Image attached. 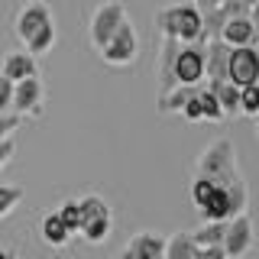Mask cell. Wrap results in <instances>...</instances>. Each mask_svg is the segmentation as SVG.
Masks as SVG:
<instances>
[{"instance_id": "cell-29", "label": "cell", "mask_w": 259, "mask_h": 259, "mask_svg": "<svg viewBox=\"0 0 259 259\" xmlns=\"http://www.w3.org/2000/svg\"><path fill=\"white\" fill-rule=\"evenodd\" d=\"M10 104H13V81L0 75V113L10 110Z\"/></svg>"}, {"instance_id": "cell-34", "label": "cell", "mask_w": 259, "mask_h": 259, "mask_svg": "<svg viewBox=\"0 0 259 259\" xmlns=\"http://www.w3.org/2000/svg\"><path fill=\"white\" fill-rule=\"evenodd\" d=\"M0 259H13V256H10V249H0Z\"/></svg>"}, {"instance_id": "cell-8", "label": "cell", "mask_w": 259, "mask_h": 259, "mask_svg": "<svg viewBox=\"0 0 259 259\" xmlns=\"http://www.w3.org/2000/svg\"><path fill=\"white\" fill-rule=\"evenodd\" d=\"M175 81L178 84H191L198 88L204 81V49L198 46H182L175 55Z\"/></svg>"}, {"instance_id": "cell-27", "label": "cell", "mask_w": 259, "mask_h": 259, "mask_svg": "<svg viewBox=\"0 0 259 259\" xmlns=\"http://www.w3.org/2000/svg\"><path fill=\"white\" fill-rule=\"evenodd\" d=\"M182 117L188 120V123H201V120H204V113H201V101H198V88H194V94L188 97V101H185Z\"/></svg>"}, {"instance_id": "cell-33", "label": "cell", "mask_w": 259, "mask_h": 259, "mask_svg": "<svg viewBox=\"0 0 259 259\" xmlns=\"http://www.w3.org/2000/svg\"><path fill=\"white\" fill-rule=\"evenodd\" d=\"M249 20H253V29H256V36H259V0L249 7Z\"/></svg>"}, {"instance_id": "cell-3", "label": "cell", "mask_w": 259, "mask_h": 259, "mask_svg": "<svg viewBox=\"0 0 259 259\" xmlns=\"http://www.w3.org/2000/svg\"><path fill=\"white\" fill-rule=\"evenodd\" d=\"M126 20V7L120 0H104V4L94 7L91 13V26H88V36H91V46L101 52L104 46L110 42V36L117 32V26Z\"/></svg>"}, {"instance_id": "cell-35", "label": "cell", "mask_w": 259, "mask_h": 259, "mask_svg": "<svg viewBox=\"0 0 259 259\" xmlns=\"http://www.w3.org/2000/svg\"><path fill=\"white\" fill-rule=\"evenodd\" d=\"M256 4V0H243V7H246V10H249V7H253Z\"/></svg>"}, {"instance_id": "cell-4", "label": "cell", "mask_w": 259, "mask_h": 259, "mask_svg": "<svg viewBox=\"0 0 259 259\" xmlns=\"http://www.w3.org/2000/svg\"><path fill=\"white\" fill-rule=\"evenodd\" d=\"M140 55V32L130 23V16L117 26V32L110 36V42L101 49V59L107 65H133Z\"/></svg>"}, {"instance_id": "cell-15", "label": "cell", "mask_w": 259, "mask_h": 259, "mask_svg": "<svg viewBox=\"0 0 259 259\" xmlns=\"http://www.w3.org/2000/svg\"><path fill=\"white\" fill-rule=\"evenodd\" d=\"M207 91H214L217 104H221L224 117H233V113H240V88L233 84V81H207Z\"/></svg>"}, {"instance_id": "cell-9", "label": "cell", "mask_w": 259, "mask_h": 259, "mask_svg": "<svg viewBox=\"0 0 259 259\" xmlns=\"http://www.w3.org/2000/svg\"><path fill=\"white\" fill-rule=\"evenodd\" d=\"M10 107L20 113V117H39V113H42V81H39L36 75L16 81Z\"/></svg>"}, {"instance_id": "cell-10", "label": "cell", "mask_w": 259, "mask_h": 259, "mask_svg": "<svg viewBox=\"0 0 259 259\" xmlns=\"http://www.w3.org/2000/svg\"><path fill=\"white\" fill-rule=\"evenodd\" d=\"M227 62H230V46L224 39H207L204 49V78L207 81H224L227 78Z\"/></svg>"}, {"instance_id": "cell-30", "label": "cell", "mask_w": 259, "mask_h": 259, "mask_svg": "<svg viewBox=\"0 0 259 259\" xmlns=\"http://www.w3.org/2000/svg\"><path fill=\"white\" fill-rule=\"evenodd\" d=\"M13 152H16V143L10 140V136H7V140H0V168L13 159Z\"/></svg>"}, {"instance_id": "cell-32", "label": "cell", "mask_w": 259, "mask_h": 259, "mask_svg": "<svg viewBox=\"0 0 259 259\" xmlns=\"http://www.w3.org/2000/svg\"><path fill=\"white\" fill-rule=\"evenodd\" d=\"M191 4H194V7H198V10H201V13H204V10H210V7H221V4H224V0H191Z\"/></svg>"}, {"instance_id": "cell-13", "label": "cell", "mask_w": 259, "mask_h": 259, "mask_svg": "<svg viewBox=\"0 0 259 259\" xmlns=\"http://www.w3.org/2000/svg\"><path fill=\"white\" fill-rule=\"evenodd\" d=\"M221 39L227 46H253L256 42V29L249 16H230L221 29Z\"/></svg>"}, {"instance_id": "cell-11", "label": "cell", "mask_w": 259, "mask_h": 259, "mask_svg": "<svg viewBox=\"0 0 259 259\" xmlns=\"http://www.w3.org/2000/svg\"><path fill=\"white\" fill-rule=\"evenodd\" d=\"M178 49H182V42L178 39H168V36H162V49H159V91L156 94H165V91H172V88L178 84L175 81V55H178Z\"/></svg>"}, {"instance_id": "cell-18", "label": "cell", "mask_w": 259, "mask_h": 259, "mask_svg": "<svg viewBox=\"0 0 259 259\" xmlns=\"http://www.w3.org/2000/svg\"><path fill=\"white\" fill-rule=\"evenodd\" d=\"M191 94H194V88H191V84H175L172 91L159 94L156 107H159V113H182V107H185V101H188Z\"/></svg>"}, {"instance_id": "cell-1", "label": "cell", "mask_w": 259, "mask_h": 259, "mask_svg": "<svg viewBox=\"0 0 259 259\" xmlns=\"http://www.w3.org/2000/svg\"><path fill=\"white\" fill-rule=\"evenodd\" d=\"M159 36L178 39V42H204V20L194 4H168L156 13Z\"/></svg>"}, {"instance_id": "cell-2", "label": "cell", "mask_w": 259, "mask_h": 259, "mask_svg": "<svg viewBox=\"0 0 259 259\" xmlns=\"http://www.w3.org/2000/svg\"><path fill=\"white\" fill-rule=\"evenodd\" d=\"M194 172L210 178V182H217V185H233V182L243 178L240 165H237V149H233V143L227 140V136L214 140L204 152H201L198 162H194Z\"/></svg>"}, {"instance_id": "cell-5", "label": "cell", "mask_w": 259, "mask_h": 259, "mask_svg": "<svg viewBox=\"0 0 259 259\" xmlns=\"http://www.w3.org/2000/svg\"><path fill=\"white\" fill-rule=\"evenodd\" d=\"M227 81H233L237 88L259 84V52H256L253 46H230Z\"/></svg>"}, {"instance_id": "cell-7", "label": "cell", "mask_w": 259, "mask_h": 259, "mask_svg": "<svg viewBox=\"0 0 259 259\" xmlns=\"http://www.w3.org/2000/svg\"><path fill=\"white\" fill-rule=\"evenodd\" d=\"M46 23H52V10H49L42 0H29V4H23V7H20V13H16V20H13V32H16V39L26 46L29 39L46 26Z\"/></svg>"}, {"instance_id": "cell-26", "label": "cell", "mask_w": 259, "mask_h": 259, "mask_svg": "<svg viewBox=\"0 0 259 259\" xmlns=\"http://www.w3.org/2000/svg\"><path fill=\"white\" fill-rule=\"evenodd\" d=\"M59 217H62V224L68 227V233H78L81 230V214H78V204H75V201L62 204L59 207Z\"/></svg>"}, {"instance_id": "cell-28", "label": "cell", "mask_w": 259, "mask_h": 259, "mask_svg": "<svg viewBox=\"0 0 259 259\" xmlns=\"http://www.w3.org/2000/svg\"><path fill=\"white\" fill-rule=\"evenodd\" d=\"M20 126H23V117H20V113H0V140L13 136Z\"/></svg>"}, {"instance_id": "cell-21", "label": "cell", "mask_w": 259, "mask_h": 259, "mask_svg": "<svg viewBox=\"0 0 259 259\" xmlns=\"http://www.w3.org/2000/svg\"><path fill=\"white\" fill-rule=\"evenodd\" d=\"M110 230H113V221L110 217H91V221H84L81 224V237H84L88 243H104L110 237Z\"/></svg>"}, {"instance_id": "cell-19", "label": "cell", "mask_w": 259, "mask_h": 259, "mask_svg": "<svg viewBox=\"0 0 259 259\" xmlns=\"http://www.w3.org/2000/svg\"><path fill=\"white\" fill-rule=\"evenodd\" d=\"M224 230H227V221H204L191 233V240H194V246H201V249L204 246H221Z\"/></svg>"}, {"instance_id": "cell-36", "label": "cell", "mask_w": 259, "mask_h": 259, "mask_svg": "<svg viewBox=\"0 0 259 259\" xmlns=\"http://www.w3.org/2000/svg\"><path fill=\"white\" fill-rule=\"evenodd\" d=\"M256 136H259V113H256Z\"/></svg>"}, {"instance_id": "cell-16", "label": "cell", "mask_w": 259, "mask_h": 259, "mask_svg": "<svg viewBox=\"0 0 259 259\" xmlns=\"http://www.w3.org/2000/svg\"><path fill=\"white\" fill-rule=\"evenodd\" d=\"M39 233H42V240L49 243V246H65V243L71 240L68 227H65L62 217H59V210H52V214L42 217V224H39Z\"/></svg>"}, {"instance_id": "cell-37", "label": "cell", "mask_w": 259, "mask_h": 259, "mask_svg": "<svg viewBox=\"0 0 259 259\" xmlns=\"http://www.w3.org/2000/svg\"><path fill=\"white\" fill-rule=\"evenodd\" d=\"M117 259H133V256H130V253H123V256H117Z\"/></svg>"}, {"instance_id": "cell-38", "label": "cell", "mask_w": 259, "mask_h": 259, "mask_svg": "<svg viewBox=\"0 0 259 259\" xmlns=\"http://www.w3.org/2000/svg\"><path fill=\"white\" fill-rule=\"evenodd\" d=\"M52 259H62V256H52Z\"/></svg>"}, {"instance_id": "cell-24", "label": "cell", "mask_w": 259, "mask_h": 259, "mask_svg": "<svg viewBox=\"0 0 259 259\" xmlns=\"http://www.w3.org/2000/svg\"><path fill=\"white\" fill-rule=\"evenodd\" d=\"M23 198H26V191L20 185H0V217H7Z\"/></svg>"}, {"instance_id": "cell-23", "label": "cell", "mask_w": 259, "mask_h": 259, "mask_svg": "<svg viewBox=\"0 0 259 259\" xmlns=\"http://www.w3.org/2000/svg\"><path fill=\"white\" fill-rule=\"evenodd\" d=\"M198 101H201V113H204V120L207 123H221V120H227L224 117V110H221V104H217V97H214V91H201L198 88Z\"/></svg>"}, {"instance_id": "cell-6", "label": "cell", "mask_w": 259, "mask_h": 259, "mask_svg": "<svg viewBox=\"0 0 259 259\" xmlns=\"http://www.w3.org/2000/svg\"><path fill=\"white\" fill-rule=\"evenodd\" d=\"M221 249L227 253V259H243L253 249V221H249V214H237L227 221Z\"/></svg>"}, {"instance_id": "cell-22", "label": "cell", "mask_w": 259, "mask_h": 259, "mask_svg": "<svg viewBox=\"0 0 259 259\" xmlns=\"http://www.w3.org/2000/svg\"><path fill=\"white\" fill-rule=\"evenodd\" d=\"M52 46H55V20L46 23V26L29 39V42H26V52H29V55H46Z\"/></svg>"}, {"instance_id": "cell-12", "label": "cell", "mask_w": 259, "mask_h": 259, "mask_svg": "<svg viewBox=\"0 0 259 259\" xmlns=\"http://www.w3.org/2000/svg\"><path fill=\"white\" fill-rule=\"evenodd\" d=\"M0 75L10 78L13 84L23 78H32L36 75V55H29L26 49H20V52H7L4 62H0Z\"/></svg>"}, {"instance_id": "cell-17", "label": "cell", "mask_w": 259, "mask_h": 259, "mask_svg": "<svg viewBox=\"0 0 259 259\" xmlns=\"http://www.w3.org/2000/svg\"><path fill=\"white\" fill-rule=\"evenodd\" d=\"M194 253H198V246H194L191 233L178 230V233H172V237L165 240V249H162V259H191Z\"/></svg>"}, {"instance_id": "cell-25", "label": "cell", "mask_w": 259, "mask_h": 259, "mask_svg": "<svg viewBox=\"0 0 259 259\" xmlns=\"http://www.w3.org/2000/svg\"><path fill=\"white\" fill-rule=\"evenodd\" d=\"M240 113H249V117L259 113V84L240 88Z\"/></svg>"}, {"instance_id": "cell-14", "label": "cell", "mask_w": 259, "mask_h": 259, "mask_svg": "<svg viewBox=\"0 0 259 259\" xmlns=\"http://www.w3.org/2000/svg\"><path fill=\"white\" fill-rule=\"evenodd\" d=\"M162 249H165V240H162L159 233H149V230L130 237V243H126V253L133 259H159Z\"/></svg>"}, {"instance_id": "cell-20", "label": "cell", "mask_w": 259, "mask_h": 259, "mask_svg": "<svg viewBox=\"0 0 259 259\" xmlns=\"http://www.w3.org/2000/svg\"><path fill=\"white\" fill-rule=\"evenodd\" d=\"M75 204H78L81 224H84V221H91V217H110V204L101 198V194H81Z\"/></svg>"}, {"instance_id": "cell-31", "label": "cell", "mask_w": 259, "mask_h": 259, "mask_svg": "<svg viewBox=\"0 0 259 259\" xmlns=\"http://www.w3.org/2000/svg\"><path fill=\"white\" fill-rule=\"evenodd\" d=\"M201 259H227V253L221 246H204L201 249Z\"/></svg>"}]
</instances>
